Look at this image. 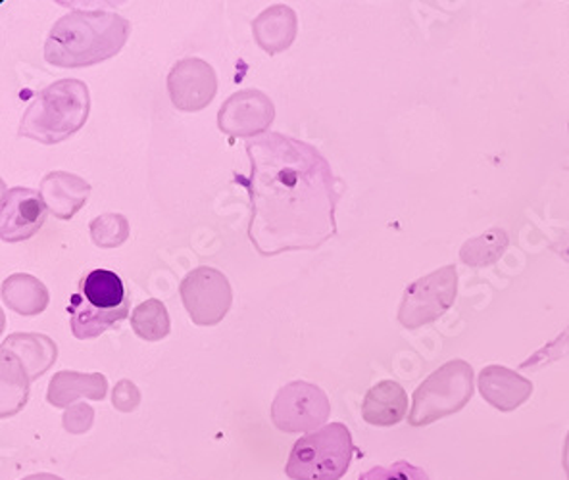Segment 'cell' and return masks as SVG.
Masks as SVG:
<instances>
[{
    "label": "cell",
    "mask_w": 569,
    "mask_h": 480,
    "mask_svg": "<svg viewBox=\"0 0 569 480\" xmlns=\"http://www.w3.org/2000/svg\"><path fill=\"white\" fill-rule=\"evenodd\" d=\"M249 239L260 256L316 250L337 234L341 192L328 160L312 144L266 133L247 142Z\"/></svg>",
    "instance_id": "cell-1"
},
{
    "label": "cell",
    "mask_w": 569,
    "mask_h": 480,
    "mask_svg": "<svg viewBox=\"0 0 569 480\" xmlns=\"http://www.w3.org/2000/svg\"><path fill=\"white\" fill-rule=\"evenodd\" d=\"M131 23L108 10H73L50 29L44 60L57 68H87L114 58L128 43Z\"/></svg>",
    "instance_id": "cell-2"
},
{
    "label": "cell",
    "mask_w": 569,
    "mask_h": 480,
    "mask_svg": "<svg viewBox=\"0 0 569 480\" xmlns=\"http://www.w3.org/2000/svg\"><path fill=\"white\" fill-rule=\"evenodd\" d=\"M91 112L89 87L79 79H60L39 92L20 121V137L58 144L86 126Z\"/></svg>",
    "instance_id": "cell-3"
},
{
    "label": "cell",
    "mask_w": 569,
    "mask_h": 480,
    "mask_svg": "<svg viewBox=\"0 0 569 480\" xmlns=\"http://www.w3.org/2000/svg\"><path fill=\"white\" fill-rule=\"evenodd\" d=\"M70 327L79 340L94 339L129 316V294L121 277L110 269H93L71 294Z\"/></svg>",
    "instance_id": "cell-4"
},
{
    "label": "cell",
    "mask_w": 569,
    "mask_h": 480,
    "mask_svg": "<svg viewBox=\"0 0 569 480\" xmlns=\"http://www.w3.org/2000/svg\"><path fill=\"white\" fill-rule=\"evenodd\" d=\"M355 452L349 427L329 423L295 442L284 473L292 480H341Z\"/></svg>",
    "instance_id": "cell-5"
},
{
    "label": "cell",
    "mask_w": 569,
    "mask_h": 480,
    "mask_svg": "<svg viewBox=\"0 0 569 480\" xmlns=\"http://www.w3.org/2000/svg\"><path fill=\"white\" fill-rule=\"evenodd\" d=\"M476 389V374L468 361L452 360L433 371L413 392L408 421L426 427L466 408Z\"/></svg>",
    "instance_id": "cell-6"
},
{
    "label": "cell",
    "mask_w": 569,
    "mask_h": 480,
    "mask_svg": "<svg viewBox=\"0 0 569 480\" xmlns=\"http://www.w3.org/2000/svg\"><path fill=\"white\" fill-rule=\"evenodd\" d=\"M179 297L194 326H218L233 304V290L220 269L200 266L179 284Z\"/></svg>",
    "instance_id": "cell-7"
},
{
    "label": "cell",
    "mask_w": 569,
    "mask_h": 480,
    "mask_svg": "<svg viewBox=\"0 0 569 480\" xmlns=\"http://www.w3.org/2000/svg\"><path fill=\"white\" fill-rule=\"evenodd\" d=\"M331 413L329 398L312 382L295 381L279 390L271 403V421L283 432L320 431Z\"/></svg>",
    "instance_id": "cell-8"
},
{
    "label": "cell",
    "mask_w": 569,
    "mask_h": 480,
    "mask_svg": "<svg viewBox=\"0 0 569 480\" xmlns=\"http://www.w3.org/2000/svg\"><path fill=\"white\" fill-rule=\"evenodd\" d=\"M458 276L455 266L437 269L406 289L399 310V321L406 329H418L449 310L456 298Z\"/></svg>",
    "instance_id": "cell-9"
},
{
    "label": "cell",
    "mask_w": 569,
    "mask_h": 480,
    "mask_svg": "<svg viewBox=\"0 0 569 480\" xmlns=\"http://www.w3.org/2000/svg\"><path fill=\"white\" fill-rule=\"evenodd\" d=\"M276 120V107L266 92L258 89L231 94L218 112V128L229 137H257L266 133Z\"/></svg>",
    "instance_id": "cell-10"
},
{
    "label": "cell",
    "mask_w": 569,
    "mask_h": 480,
    "mask_svg": "<svg viewBox=\"0 0 569 480\" xmlns=\"http://www.w3.org/2000/svg\"><path fill=\"white\" fill-rule=\"evenodd\" d=\"M171 104L181 112H199L212 102L218 92V76L202 58H183L168 76Z\"/></svg>",
    "instance_id": "cell-11"
},
{
    "label": "cell",
    "mask_w": 569,
    "mask_h": 480,
    "mask_svg": "<svg viewBox=\"0 0 569 480\" xmlns=\"http://www.w3.org/2000/svg\"><path fill=\"white\" fill-rule=\"evenodd\" d=\"M47 212L41 192L26 187L4 189L0 204V237L4 242L31 239L44 226Z\"/></svg>",
    "instance_id": "cell-12"
},
{
    "label": "cell",
    "mask_w": 569,
    "mask_h": 480,
    "mask_svg": "<svg viewBox=\"0 0 569 480\" xmlns=\"http://www.w3.org/2000/svg\"><path fill=\"white\" fill-rule=\"evenodd\" d=\"M41 197L54 218L68 221L86 206L91 184L76 173L50 171L41 181Z\"/></svg>",
    "instance_id": "cell-13"
},
{
    "label": "cell",
    "mask_w": 569,
    "mask_h": 480,
    "mask_svg": "<svg viewBox=\"0 0 569 480\" xmlns=\"http://www.w3.org/2000/svg\"><path fill=\"white\" fill-rule=\"evenodd\" d=\"M477 387L485 400L500 411L518 410L533 392V382L500 366L485 368L479 373Z\"/></svg>",
    "instance_id": "cell-14"
},
{
    "label": "cell",
    "mask_w": 569,
    "mask_h": 480,
    "mask_svg": "<svg viewBox=\"0 0 569 480\" xmlns=\"http://www.w3.org/2000/svg\"><path fill=\"white\" fill-rule=\"evenodd\" d=\"M0 352L10 353L29 374L31 382L43 377L58 358L57 342L47 334H37V332L10 334L2 342Z\"/></svg>",
    "instance_id": "cell-15"
},
{
    "label": "cell",
    "mask_w": 569,
    "mask_h": 480,
    "mask_svg": "<svg viewBox=\"0 0 569 480\" xmlns=\"http://www.w3.org/2000/svg\"><path fill=\"white\" fill-rule=\"evenodd\" d=\"M297 12L287 4H273L252 22V36L260 49L268 54H279L291 47L297 37Z\"/></svg>",
    "instance_id": "cell-16"
},
{
    "label": "cell",
    "mask_w": 569,
    "mask_h": 480,
    "mask_svg": "<svg viewBox=\"0 0 569 480\" xmlns=\"http://www.w3.org/2000/svg\"><path fill=\"white\" fill-rule=\"evenodd\" d=\"M108 381L102 373H78V371H58L50 379L47 400L54 408H70L79 398L100 402L107 398Z\"/></svg>",
    "instance_id": "cell-17"
},
{
    "label": "cell",
    "mask_w": 569,
    "mask_h": 480,
    "mask_svg": "<svg viewBox=\"0 0 569 480\" xmlns=\"http://www.w3.org/2000/svg\"><path fill=\"white\" fill-rule=\"evenodd\" d=\"M408 396L399 382L381 381L368 390L363 398V421L373 427H392L405 419Z\"/></svg>",
    "instance_id": "cell-18"
},
{
    "label": "cell",
    "mask_w": 569,
    "mask_h": 480,
    "mask_svg": "<svg viewBox=\"0 0 569 480\" xmlns=\"http://www.w3.org/2000/svg\"><path fill=\"white\" fill-rule=\"evenodd\" d=\"M2 302L23 318H33L49 306V289L43 281L28 273H16L2 281Z\"/></svg>",
    "instance_id": "cell-19"
},
{
    "label": "cell",
    "mask_w": 569,
    "mask_h": 480,
    "mask_svg": "<svg viewBox=\"0 0 569 480\" xmlns=\"http://www.w3.org/2000/svg\"><path fill=\"white\" fill-rule=\"evenodd\" d=\"M2 371V417L16 416L28 403L31 379L22 366L7 352H0Z\"/></svg>",
    "instance_id": "cell-20"
},
{
    "label": "cell",
    "mask_w": 569,
    "mask_h": 480,
    "mask_svg": "<svg viewBox=\"0 0 569 480\" xmlns=\"http://www.w3.org/2000/svg\"><path fill=\"white\" fill-rule=\"evenodd\" d=\"M131 327L139 339L149 340V342L166 339L171 331V321L164 302L150 298L137 306L131 316Z\"/></svg>",
    "instance_id": "cell-21"
},
{
    "label": "cell",
    "mask_w": 569,
    "mask_h": 480,
    "mask_svg": "<svg viewBox=\"0 0 569 480\" xmlns=\"http://www.w3.org/2000/svg\"><path fill=\"white\" fill-rule=\"evenodd\" d=\"M94 244L100 248H118L129 239V221L121 213H102L89 226Z\"/></svg>",
    "instance_id": "cell-22"
},
{
    "label": "cell",
    "mask_w": 569,
    "mask_h": 480,
    "mask_svg": "<svg viewBox=\"0 0 569 480\" xmlns=\"http://www.w3.org/2000/svg\"><path fill=\"white\" fill-rule=\"evenodd\" d=\"M358 480H431L421 467L412 466L408 461H397L389 467H373L370 471L360 474Z\"/></svg>",
    "instance_id": "cell-23"
},
{
    "label": "cell",
    "mask_w": 569,
    "mask_h": 480,
    "mask_svg": "<svg viewBox=\"0 0 569 480\" xmlns=\"http://www.w3.org/2000/svg\"><path fill=\"white\" fill-rule=\"evenodd\" d=\"M62 423H64L66 431L71 434H86L93 427L94 410L87 403H76L66 410Z\"/></svg>",
    "instance_id": "cell-24"
},
{
    "label": "cell",
    "mask_w": 569,
    "mask_h": 480,
    "mask_svg": "<svg viewBox=\"0 0 569 480\" xmlns=\"http://www.w3.org/2000/svg\"><path fill=\"white\" fill-rule=\"evenodd\" d=\"M112 403H114L116 410L123 411V413L136 411L141 403V392L137 389V384L129 379H121L112 392Z\"/></svg>",
    "instance_id": "cell-25"
},
{
    "label": "cell",
    "mask_w": 569,
    "mask_h": 480,
    "mask_svg": "<svg viewBox=\"0 0 569 480\" xmlns=\"http://www.w3.org/2000/svg\"><path fill=\"white\" fill-rule=\"evenodd\" d=\"M562 466L563 471H566V477H568L569 480V432L568 437H566V444H563Z\"/></svg>",
    "instance_id": "cell-26"
},
{
    "label": "cell",
    "mask_w": 569,
    "mask_h": 480,
    "mask_svg": "<svg viewBox=\"0 0 569 480\" xmlns=\"http://www.w3.org/2000/svg\"><path fill=\"white\" fill-rule=\"evenodd\" d=\"M22 480H64V479H60V477H57V474L39 473V474H29V477H26V479H22Z\"/></svg>",
    "instance_id": "cell-27"
}]
</instances>
